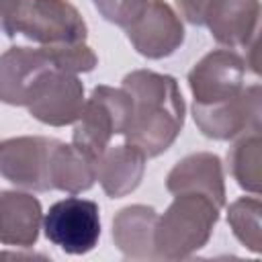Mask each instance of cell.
<instances>
[{
  "instance_id": "e0dca14e",
  "label": "cell",
  "mask_w": 262,
  "mask_h": 262,
  "mask_svg": "<svg viewBox=\"0 0 262 262\" xmlns=\"http://www.w3.org/2000/svg\"><path fill=\"white\" fill-rule=\"evenodd\" d=\"M96 182V166L72 143L55 141L49 156V184L55 190L78 194Z\"/></svg>"
},
{
  "instance_id": "7402d4cb",
  "label": "cell",
  "mask_w": 262,
  "mask_h": 262,
  "mask_svg": "<svg viewBox=\"0 0 262 262\" xmlns=\"http://www.w3.org/2000/svg\"><path fill=\"white\" fill-rule=\"evenodd\" d=\"M207 2L209 0H176L182 16L190 23V25H203V14H205V8H207Z\"/></svg>"
},
{
  "instance_id": "8992f818",
  "label": "cell",
  "mask_w": 262,
  "mask_h": 262,
  "mask_svg": "<svg viewBox=\"0 0 262 262\" xmlns=\"http://www.w3.org/2000/svg\"><path fill=\"white\" fill-rule=\"evenodd\" d=\"M53 70L57 68L43 45L6 49L0 55V102L29 106Z\"/></svg>"
},
{
  "instance_id": "ffe728a7",
  "label": "cell",
  "mask_w": 262,
  "mask_h": 262,
  "mask_svg": "<svg viewBox=\"0 0 262 262\" xmlns=\"http://www.w3.org/2000/svg\"><path fill=\"white\" fill-rule=\"evenodd\" d=\"M55 63L57 70L70 74H86L92 72L98 63L96 53L84 41L78 43H57V45H43Z\"/></svg>"
},
{
  "instance_id": "5bb4252c",
  "label": "cell",
  "mask_w": 262,
  "mask_h": 262,
  "mask_svg": "<svg viewBox=\"0 0 262 262\" xmlns=\"http://www.w3.org/2000/svg\"><path fill=\"white\" fill-rule=\"evenodd\" d=\"M43 209L37 196L20 190H0V244L31 248L39 237Z\"/></svg>"
},
{
  "instance_id": "52a82bcc",
  "label": "cell",
  "mask_w": 262,
  "mask_h": 262,
  "mask_svg": "<svg viewBox=\"0 0 262 262\" xmlns=\"http://www.w3.org/2000/svg\"><path fill=\"white\" fill-rule=\"evenodd\" d=\"M57 139L41 135L8 137L0 141V176L29 190H51L49 156Z\"/></svg>"
},
{
  "instance_id": "4fadbf2b",
  "label": "cell",
  "mask_w": 262,
  "mask_h": 262,
  "mask_svg": "<svg viewBox=\"0 0 262 262\" xmlns=\"http://www.w3.org/2000/svg\"><path fill=\"white\" fill-rule=\"evenodd\" d=\"M166 188L172 194L199 192L213 199L219 207L225 205V180L221 158L211 151L184 156L166 176Z\"/></svg>"
},
{
  "instance_id": "30bf717a",
  "label": "cell",
  "mask_w": 262,
  "mask_h": 262,
  "mask_svg": "<svg viewBox=\"0 0 262 262\" xmlns=\"http://www.w3.org/2000/svg\"><path fill=\"white\" fill-rule=\"evenodd\" d=\"M125 33L133 49L147 59H164L184 43V25L166 0H149L145 12Z\"/></svg>"
},
{
  "instance_id": "9c48e42d",
  "label": "cell",
  "mask_w": 262,
  "mask_h": 262,
  "mask_svg": "<svg viewBox=\"0 0 262 262\" xmlns=\"http://www.w3.org/2000/svg\"><path fill=\"white\" fill-rule=\"evenodd\" d=\"M246 59L231 49H213L188 72V88L194 104H215L242 92Z\"/></svg>"
},
{
  "instance_id": "7c38bea8",
  "label": "cell",
  "mask_w": 262,
  "mask_h": 262,
  "mask_svg": "<svg viewBox=\"0 0 262 262\" xmlns=\"http://www.w3.org/2000/svg\"><path fill=\"white\" fill-rule=\"evenodd\" d=\"M258 18V0H209L203 25L209 27L219 45L227 49H246L252 41H256Z\"/></svg>"
},
{
  "instance_id": "7a4b0ae2",
  "label": "cell",
  "mask_w": 262,
  "mask_h": 262,
  "mask_svg": "<svg viewBox=\"0 0 262 262\" xmlns=\"http://www.w3.org/2000/svg\"><path fill=\"white\" fill-rule=\"evenodd\" d=\"M0 31L39 45L86 41L88 27L70 0H0Z\"/></svg>"
},
{
  "instance_id": "9a60e30c",
  "label": "cell",
  "mask_w": 262,
  "mask_h": 262,
  "mask_svg": "<svg viewBox=\"0 0 262 262\" xmlns=\"http://www.w3.org/2000/svg\"><path fill=\"white\" fill-rule=\"evenodd\" d=\"M145 156L137 147L123 143L115 147H106L94 162L96 180L102 190L111 199H121L133 192L143 178L145 172Z\"/></svg>"
},
{
  "instance_id": "3957f363",
  "label": "cell",
  "mask_w": 262,
  "mask_h": 262,
  "mask_svg": "<svg viewBox=\"0 0 262 262\" xmlns=\"http://www.w3.org/2000/svg\"><path fill=\"white\" fill-rule=\"evenodd\" d=\"M221 207L199 192H178L154 229L156 260H182L201 250L217 221Z\"/></svg>"
},
{
  "instance_id": "ba28073f",
  "label": "cell",
  "mask_w": 262,
  "mask_h": 262,
  "mask_svg": "<svg viewBox=\"0 0 262 262\" xmlns=\"http://www.w3.org/2000/svg\"><path fill=\"white\" fill-rule=\"evenodd\" d=\"M192 119L205 137L227 141L248 129H260V86H244L233 98L215 104H194Z\"/></svg>"
},
{
  "instance_id": "44dd1931",
  "label": "cell",
  "mask_w": 262,
  "mask_h": 262,
  "mask_svg": "<svg viewBox=\"0 0 262 262\" xmlns=\"http://www.w3.org/2000/svg\"><path fill=\"white\" fill-rule=\"evenodd\" d=\"M100 16L121 29L131 27L147 8L149 0H92Z\"/></svg>"
},
{
  "instance_id": "6da1fadb",
  "label": "cell",
  "mask_w": 262,
  "mask_h": 262,
  "mask_svg": "<svg viewBox=\"0 0 262 262\" xmlns=\"http://www.w3.org/2000/svg\"><path fill=\"white\" fill-rule=\"evenodd\" d=\"M121 86L133 100L125 141L143 151L145 158L164 154L184 125V98L176 78L151 70H135L123 78Z\"/></svg>"
},
{
  "instance_id": "277c9868",
  "label": "cell",
  "mask_w": 262,
  "mask_h": 262,
  "mask_svg": "<svg viewBox=\"0 0 262 262\" xmlns=\"http://www.w3.org/2000/svg\"><path fill=\"white\" fill-rule=\"evenodd\" d=\"M131 115L133 100L123 86H96L76 121L72 145L96 162V158L108 147L113 135H125Z\"/></svg>"
},
{
  "instance_id": "2e32d148",
  "label": "cell",
  "mask_w": 262,
  "mask_h": 262,
  "mask_svg": "<svg viewBox=\"0 0 262 262\" xmlns=\"http://www.w3.org/2000/svg\"><path fill=\"white\" fill-rule=\"evenodd\" d=\"M158 213L147 205H129L113 219V239L127 260H156L154 229Z\"/></svg>"
},
{
  "instance_id": "8fae6325",
  "label": "cell",
  "mask_w": 262,
  "mask_h": 262,
  "mask_svg": "<svg viewBox=\"0 0 262 262\" xmlns=\"http://www.w3.org/2000/svg\"><path fill=\"white\" fill-rule=\"evenodd\" d=\"M84 102V84L78 74L53 70L27 108L43 125L66 127L78 121Z\"/></svg>"
},
{
  "instance_id": "ac0fdd59",
  "label": "cell",
  "mask_w": 262,
  "mask_h": 262,
  "mask_svg": "<svg viewBox=\"0 0 262 262\" xmlns=\"http://www.w3.org/2000/svg\"><path fill=\"white\" fill-rule=\"evenodd\" d=\"M260 147H262L260 129H256L250 135H244L229 151L231 176L235 178V182L244 190H248L252 194H258L260 186H262V174H260L262 154H260Z\"/></svg>"
},
{
  "instance_id": "d6986e66",
  "label": "cell",
  "mask_w": 262,
  "mask_h": 262,
  "mask_svg": "<svg viewBox=\"0 0 262 262\" xmlns=\"http://www.w3.org/2000/svg\"><path fill=\"white\" fill-rule=\"evenodd\" d=\"M260 213H262V205L258 196H242L233 201L227 209V223L233 235L254 254H260L262 250Z\"/></svg>"
},
{
  "instance_id": "5b68a950",
  "label": "cell",
  "mask_w": 262,
  "mask_h": 262,
  "mask_svg": "<svg viewBox=\"0 0 262 262\" xmlns=\"http://www.w3.org/2000/svg\"><path fill=\"white\" fill-rule=\"evenodd\" d=\"M43 229L45 237L66 254H88L100 237V209L88 199H61L45 213Z\"/></svg>"
}]
</instances>
